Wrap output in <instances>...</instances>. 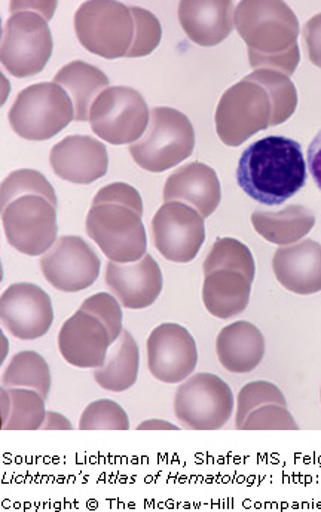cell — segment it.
Segmentation results:
<instances>
[{
	"label": "cell",
	"instance_id": "cell-17",
	"mask_svg": "<svg viewBox=\"0 0 321 512\" xmlns=\"http://www.w3.org/2000/svg\"><path fill=\"white\" fill-rule=\"evenodd\" d=\"M106 285L125 309L140 310L151 307L162 291V273L152 255L128 264L109 261Z\"/></svg>",
	"mask_w": 321,
	"mask_h": 512
},
{
	"label": "cell",
	"instance_id": "cell-26",
	"mask_svg": "<svg viewBox=\"0 0 321 512\" xmlns=\"http://www.w3.org/2000/svg\"><path fill=\"white\" fill-rule=\"evenodd\" d=\"M107 353L105 365L93 371L94 380L107 392H125L137 382L140 350L133 335L122 331Z\"/></svg>",
	"mask_w": 321,
	"mask_h": 512
},
{
	"label": "cell",
	"instance_id": "cell-36",
	"mask_svg": "<svg viewBox=\"0 0 321 512\" xmlns=\"http://www.w3.org/2000/svg\"><path fill=\"white\" fill-rule=\"evenodd\" d=\"M81 309L102 320L103 325L109 331L112 344L124 331L122 329L121 303L113 295L106 294V292L93 295L82 303Z\"/></svg>",
	"mask_w": 321,
	"mask_h": 512
},
{
	"label": "cell",
	"instance_id": "cell-23",
	"mask_svg": "<svg viewBox=\"0 0 321 512\" xmlns=\"http://www.w3.org/2000/svg\"><path fill=\"white\" fill-rule=\"evenodd\" d=\"M252 283L240 271H213L204 280V306L214 318L231 319L241 315L249 306Z\"/></svg>",
	"mask_w": 321,
	"mask_h": 512
},
{
	"label": "cell",
	"instance_id": "cell-2",
	"mask_svg": "<svg viewBox=\"0 0 321 512\" xmlns=\"http://www.w3.org/2000/svg\"><path fill=\"white\" fill-rule=\"evenodd\" d=\"M57 2H11L0 60L14 78L38 75L53 54L50 20Z\"/></svg>",
	"mask_w": 321,
	"mask_h": 512
},
{
	"label": "cell",
	"instance_id": "cell-31",
	"mask_svg": "<svg viewBox=\"0 0 321 512\" xmlns=\"http://www.w3.org/2000/svg\"><path fill=\"white\" fill-rule=\"evenodd\" d=\"M21 195H42V197L50 200L55 207H58L57 195L53 185L48 182L42 173L36 170L21 169L12 172L5 181L2 182L0 188V207H5L15 198Z\"/></svg>",
	"mask_w": 321,
	"mask_h": 512
},
{
	"label": "cell",
	"instance_id": "cell-39",
	"mask_svg": "<svg viewBox=\"0 0 321 512\" xmlns=\"http://www.w3.org/2000/svg\"><path fill=\"white\" fill-rule=\"evenodd\" d=\"M308 164H310L311 176L321 190V130L308 149Z\"/></svg>",
	"mask_w": 321,
	"mask_h": 512
},
{
	"label": "cell",
	"instance_id": "cell-40",
	"mask_svg": "<svg viewBox=\"0 0 321 512\" xmlns=\"http://www.w3.org/2000/svg\"><path fill=\"white\" fill-rule=\"evenodd\" d=\"M42 431H72V423L69 419L61 416V414L54 413V411H47L45 416L44 425H42Z\"/></svg>",
	"mask_w": 321,
	"mask_h": 512
},
{
	"label": "cell",
	"instance_id": "cell-41",
	"mask_svg": "<svg viewBox=\"0 0 321 512\" xmlns=\"http://www.w3.org/2000/svg\"><path fill=\"white\" fill-rule=\"evenodd\" d=\"M139 431H177V426L171 425L165 420H146L142 425L137 426Z\"/></svg>",
	"mask_w": 321,
	"mask_h": 512
},
{
	"label": "cell",
	"instance_id": "cell-14",
	"mask_svg": "<svg viewBox=\"0 0 321 512\" xmlns=\"http://www.w3.org/2000/svg\"><path fill=\"white\" fill-rule=\"evenodd\" d=\"M0 320L12 337L38 340L53 326L50 295L35 283H14L0 297Z\"/></svg>",
	"mask_w": 321,
	"mask_h": 512
},
{
	"label": "cell",
	"instance_id": "cell-21",
	"mask_svg": "<svg viewBox=\"0 0 321 512\" xmlns=\"http://www.w3.org/2000/svg\"><path fill=\"white\" fill-rule=\"evenodd\" d=\"M234 15V3L229 0H185L179 5L180 26L201 47H214L225 41L234 30Z\"/></svg>",
	"mask_w": 321,
	"mask_h": 512
},
{
	"label": "cell",
	"instance_id": "cell-15",
	"mask_svg": "<svg viewBox=\"0 0 321 512\" xmlns=\"http://www.w3.org/2000/svg\"><path fill=\"white\" fill-rule=\"evenodd\" d=\"M198 364L197 343L188 329L177 323H162L148 338V367L162 383L185 382Z\"/></svg>",
	"mask_w": 321,
	"mask_h": 512
},
{
	"label": "cell",
	"instance_id": "cell-32",
	"mask_svg": "<svg viewBox=\"0 0 321 512\" xmlns=\"http://www.w3.org/2000/svg\"><path fill=\"white\" fill-rule=\"evenodd\" d=\"M81 431H128L130 419L121 405L110 399H99L91 402L81 419H79Z\"/></svg>",
	"mask_w": 321,
	"mask_h": 512
},
{
	"label": "cell",
	"instance_id": "cell-10",
	"mask_svg": "<svg viewBox=\"0 0 321 512\" xmlns=\"http://www.w3.org/2000/svg\"><path fill=\"white\" fill-rule=\"evenodd\" d=\"M6 240L27 256L47 254L57 242V207L42 195H21L2 209Z\"/></svg>",
	"mask_w": 321,
	"mask_h": 512
},
{
	"label": "cell",
	"instance_id": "cell-4",
	"mask_svg": "<svg viewBox=\"0 0 321 512\" xmlns=\"http://www.w3.org/2000/svg\"><path fill=\"white\" fill-rule=\"evenodd\" d=\"M194 148L195 131L189 118L173 108H154L148 130L130 145V154L137 166L161 173L191 157Z\"/></svg>",
	"mask_w": 321,
	"mask_h": 512
},
{
	"label": "cell",
	"instance_id": "cell-1",
	"mask_svg": "<svg viewBox=\"0 0 321 512\" xmlns=\"http://www.w3.org/2000/svg\"><path fill=\"white\" fill-rule=\"evenodd\" d=\"M237 181L241 190L258 203H286L307 181L301 145L283 136H268L252 143L241 155Z\"/></svg>",
	"mask_w": 321,
	"mask_h": 512
},
{
	"label": "cell",
	"instance_id": "cell-12",
	"mask_svg": "<svg viewBox=\"0 0 321 512\" xmlns=\"http://www.w3.org/2000/svg\"><path fill=\"white\" fill-rule=\"evenodd\" d=\"M155 248L165 259L186 264L206 242V224L198 210L182 201L162 204L152 219Z\"/></svg>",
	"mask_w": 321,
	"mask_h": 512
},
{
	"label": "cell",
	"instance_id": "cell-30",
	"mask_svg": "<svg viewBox=\"0 0 321 512\" xmlns=\"http://www.w3.org/2000/svg\"><path fill=\"white\" fill-rule=\"evenodd\" d=\"M217 270L243 273L250 282L255 280L256 265L252 252L240 240L232 237L217 239L204 262V276Z\"/></svg>",
	"mask_w": 321,
	"mask_h": 512
},
{
	"label": "cell",
	"instance_id": "cell-18",
	"mask_svg": "<svg viewBox=\"0 0 321 512\" xmlns=\"http://www.w3.org/2000/svg\"><path fill=\"white\" fill-rule=\"evenodd\" d=\"M50 163L55 175L63 181L90 185L106 175L109 155L100 140L75 134L53 146Z\"/></svg>",
	"mask_w": 321,
	"mask_h": 512
},
{
	"label": "cell",
	"instance_id": "cell-5",
	"mask_svg": "<svg viewBox=\"0 0 321 512\" xmlns=\"http://www.w3.org/2000/svg\"><path fill=\"white\" fill-rule=\"evenodd\" d=\"M75 32L85 50L113 60L127 57L136 27L130 8L124 3L91 0L76 11Z\"/></svg>",
	"mask_w": 321,
	"mask_h": 512
},
{
	"label": "cell",
	"instance_id": "cell-20",
	"mask_svg": "<svg viewBox=\"0 0 321 512\" xmlns=\"http://www.w3.org/2000/svg\"><path fill=\"white\" fill-rule=\"evenodd\" d=\"M164 203L182 201L200 212L204 219L212 216L222 200L219 178L212 167L191 163L171 173L162 192Z\"/></svg>",
	"mask_w": 321,
	"mask_h": 512
},
{
	"label": "cell",
	"instance_id": "cell-24",
	"mask_svg": "<svg viewBox=\"0 0 321 512\" xmlns=\"http://www.w3.org/2000/svg\"><path fill=\"white\" fill-rule=\"evenodd\" d=\"M252 224L256 233L274 245L289 246L301 242L316 225L313 210L302 204H290L286 209L255 210Z\"/></svg>",
	"mask_w": 321,
	"mask_h": 512
},
{
	"label": "cell",
	"instance_id": "cell-34",
	"mask_svg": "<svg viewBox=\"0 0 321 512\" xmlns=\"http://www.w3.org/2000/svg\"><path fill=\"white\" fill-rule=\"evenodd\" d=\"M277 404L287 407L283 392L275 384L269 382H252L246 384L238 393V411L235 417V428L240 429L244 419L262 405Z\"/></svg>",
	"mask_w": 321,
	"mask_h": 512
},
{
	"label": "cell",
	"instance_id": "cell-16",
	"mask_svg": "<svg viewBox=\"0 0 321 512\" xmlns=\"http://www.w3.org/2000/svg\"><path fill=\"white\" fill-rule=\"evenodd\" d=\"M112 340L102 320L79 309L61 326L58 349L67 364L76 368L103 367Z\"/></svg>",
	"mask_w": 321,
	"mask_h": 512
},
{
	"label": "cell",
	"instance_id": "cell-7",
	"mask_svg": "<svg viewBox=\"0 0 321 512\" xmlns=\"http://www.w3.org/2000/svg\"><path fill=\"white\" fill-rule=\"evenodd\" d=\"M142 213L119 203L93 204L85 230L113 262L128 264L142 259L148 251V237Z\"/></svg>",
	"mask_w": 321,
	"mask_h": 512
},
{
	"label": "cell",
	"instance_id": "cell-3",
	"mask_svg": "<svg viewBox=\"0 0 321 512\" xmlns=\"http://www.w3.org/2000/svg\"><path fill=\"white\" fill-rule=\"evenodd\" d=\"M234 21L249 59L281 56L299 48V21L287 3L244 0L235 8Z\"/></svg>",
	"mask_w": 321,
	"mask_h": 512
},
{
	"label": "cell",
	"instance_id": "cell-13",
	"mask_svg": "<svg viewBox=\"0 0 321 512\" xmlns=\"http://www.w3.org/2000/svg\"><path fill=\"white\" fill-rule=\"evenodd\" d=\"M102 261L94 249L79 236H63L42 255L45 279L61 292H79L94 285Z\"/></svg>",
	"mask_w": 321,
	"mask_h": 512
},
{
	"label": "cell",
	"instance_id": "cell-37",
	"mask_svg": "<svg viewBox=\"0 0 321 512\" xmlns=\"http://www.w3.org/2000/svg\"><path fill=\"white\" fill-rule=\"evenodd\" d=\"M100 203H119L125 206L133 207L137 212L143 215V201L139 191L131 185L115 182V184L107 185L97 192L94 197L93 204Z\"/></svg>",
	"mask_w": 321,
	"mask_h": 512
},
{
	"label": "cell",
	"instance_id": "cell-25",
	"mask_svg": "<svg viewBox=\"0 0 321 512\" xmlns=\"http://www.w3.org/2000/svg\"><path fill=\"white\" fill-rule=\"evenodd\" d=\"M69 94L75 108V121L90 120V111L97 97L109 88V78L96 66L76 60L58 70L54 78Z\"/></svg>",
	"mask_w": 321,
	"mask_h": 512
},
{
	"label": "cell",
	"instance_id": "cell-29",
	"mask_svg": "<svg viewBox=\"0 0 321 512\" xmlns=\"http://www.w3.org/2000/svg\"><path fill=\"white\" fill-rule=\"evenodd\" d=\"M246 78L261 85L267 91L272 106L271 126H280L295 114L298 106V91L289 76L275 70L259 69Z\"/></svg>",
	"mask_w": 321,
	"mask_h": 512
},
{
	"label": "cell",
	"instance_id": "cell-38",
	"mask_svg": "<svg viewBox=\"0 0 321 512\" xmlns=\"http://www.w3.org/2000/svg\"><path fill=\"white\" fill-rule=\"evenodd\" d=\"M304 41L311 62L321 69V14L314 15L305 24Z\"/></svg>",
	"mask_w": 321,
	"mask_h": 512
},
{
	"label": "cell",
	"instance_id": "cell-42",
	"mask_svg": "<svg viewBox=\"0 0 321 512\" xmlns=\"http://www.w3.org/2000/svg\"><path fill=\"white\" fill-rule=\"evenodd\" d=\"M320 401H321V389H320Z\"/></svg>",
	"mask_w": 321,
	"mask_h": 512
},
{
	"label": "cell",
	"instance_id": "cell-35",
	"mask_svg": "<svg viewBox=\"0 0 321 512\" xmlns=\"http://www.w3.org/2000/svg\"><path fill=\"white\" fill-rule=\"evenodd\" d=\"M298 423L287 407L277 404L262 405L244 419L240 431H298Z\"/></svg>",
	"mask_w": 321,
	"mask_h": 512
},
{
	"label": "cell",
	"instance_id": "cell-9",
	"mask_svg": "<svg viewBox=\"0 0 321 512\" xmlns=\"http://www.w3.org/2000/svg\"><path fill=\"white\" fill-rule=\"evenodd\" d=\"M271 112L265 88L244 78L220 97L216 109L217 136L225 145H243L253 134L271 127Z\"/></svg>",
	"mask_w": 321,
	"mask_h": 512
},
{
	"label": "cell",
	"instance_id": "cell-19",
	"mask_svg": "<svg viewBox=\"0 0 321 512\" xmlns=\"http://www.w3.org/2000/svg\"><path fill=\"white\" fill-rule=\"evenodd\" d=\"M272 268L278 283L293 294L321 292V245L316 240L281 246L272 259Z\"/></svg>",
	"mask_w": 321,
	"mask_h": 512
},
{
	"label": "cell",
	"instance_id": "cell-11",
	"mask_svg": "<svg viewBox=\"0 0 321 512\" xmlns=\"http://www.w3.org/2000/svg\"><path fill=\"white\" fill-rule=\"evenodd\" d=\"M149 121L148 103L133 88H106L91 106V130L112 145H133L146 133Z\"/></svg>",
	"mask_w": 321,
	"mask_h": 512
},
{
	"label": "cell",
	"instance_id": "cell-27",
	"mask_svg": "<svg viewBox=\"0 0 321 512\" xmlns=\"http://www.w3.org/2000/svg\"><path fill=\"white\" fill-rule=\"evenodd\" d=\"M47 399L32 389L2 387L3 431H38L44 425Z\"/></svg>",
	"mask_w": 321,
	"mask_h": 512
},
{
	"label": "cell",
	"instance_id": "cell-22",
	"mask_svg": "<svg viewBox=\"0 0 321 512\" xmlns=\"http://www.w3.org/2000/svg\"><path fill=\"white\" fill-rule=\"evenodd\" d=\"M217 358L232 374H249L265 356V338L259 328L246 320L225 326L217 335Z\"/></svg>",
	"mask_w": 321,
	"mask_h": 512
},
{
	"label": "cell",
	"instance_id": "cell-33",
	"mask_svg": "<svg viewBox=\"0 0 321 512\" xmlns=\"http://www.w3.org/2000/svg\"><path fill=\"white\" fill-rule=\"evenodd\" d=\"M131 15H133L134 41L128 51V59H137V57H146L154 53L160 45L162 38V27L160 20L148 9L131 6Z\"/></svg>",
	"mask_w": 321,
	"mask_h": 512
},
{
	"label": "cell",
	"instance_id": "cell-8",
	"mask_svg": "<svg viewBox=\"0 0 321 512\" xmlns=\"http://www.w3.org/2000/svg\"><path fill=\"white\" fill-rule=\"evenodd\" d=\"M234 404L228 384L214 374L200 373L189 377L176 390L174 416L183 428L217 431L231 419Z\"/></svg>",
	"mask_w": 321,
	"mask_h": 512
},
{
	"label": "cell",
	"instance_id": "cell-6",
	"mask_svg": "<svg viewBox=\"0 0 321 512\" xmlns=\"http://www.w3.org/2000/svg\"><path fill=\"white\" fill-rule=\"evenodd\" d=\"M12 130L27 140H48L75 120V108L63 87L41 82L21 91L8 114Z\"/></svg>",
	"mask_w": 321,
	"mask_h": 512
},
{
	"label": "cell",
	"instance_id": "cell-28",
	"mask_svg": "<svg viewBox=\"0 0 321 512\" xmlns=\"http://www.w3.org/2000/svg\"><path fill=\"white\" fill-rule=\"evenodd\" d=\"M51 370L39 353L24 350L12 356L2 377L6 389H32L48 399L51 390Z\"/></svg>",
	"mask_w": 321,
	"mask_h": 512
}]
</instances>
